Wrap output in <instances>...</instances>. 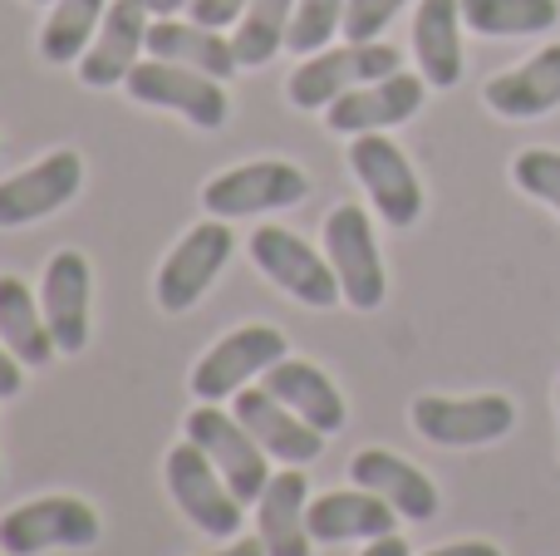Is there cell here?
<instances>
[{"label": "cell", "instance_id": "27", "mask_svg": "<svg viewBox=\"0 0 560 556\" xmlns=\"http://www.w3.org/2000/svg\"><path fill=\"white\" fill-rule=\"evenodd\" d=\"M463 25L487 39L546 35L560 25V0H463Z\"/></svg>", "mask_w": 560, "mask_h": 556}, {"label": "cell", "instance_id": "24", "mask_svg": "<svg viewBox=\"0 0 560 556\" xmlns=\"http://www.w3.org/2000/svg\"><path fill=\"white\" fill-rule=\"evenodd\" d=\"M413 55L428 89H453L463 79V0H418Z\"/></svg>", "mask_w": 560, "mask_h": 556}, {"label": "cell", "instance_id": "6", "mask_svg": "<svg viewBox=\"0 0 560 556\" xmlns=\"http://www.w3.org/2000/svg\"><path fill=\"white\" fill-rule=\"evenodd\" d=\"M285 355H290V340L276 325H236L192 364L187 390L197 394V404H226L252 380H266V370L280 364Z\"/></svg>", "mask_w": 560, "mask_h": 556}, {"label": "cell", "instance_id": "31", "mask_svg": "<svg viewBox=\"0 0 560 556\" xmlns=\"http://www.w3.org/2000/svg\"><path fill=\"white\" fill-rule=\"evenodd\" d=\"M408 0H349L345 5V39H378L398 20Z\"/></svg>", "mask_w": 560, "mask_h": 556}, {"label": "cell", "instance_id": "21", "mask_svg": "<svg viewBox=\"0 0 560 556\" xmlns=\"http://www.w3.org/2000/svg\"><path fill=\"white\" fill-rule=\"evenodd\" d=\"M482 104L497 118H541L560 108V39L546 49H536L532 59H522L516 69L487 79Z\"/></svg>", "mask_w": 560, "mask_h": 556}, {"label": "cell", "instance_id": "11", "mask_svg": "<svg viewBox=\"0 0 560 556\" xmlns=\"http://www.w3.org/2000/svg\"><path fill=\"white\" fill-rule=\"evenodd\" d=\"M349 173L359 177L384 227H413L423 217V183H418L408 153L388 134L349 138Z\"/></svg>", "mask_w": 560, "mask_h": 556}, {"label": "cell", "instance_id": "39", "mask_svg": "<svg viewBox=\"0 0 560 556\" xmlns=\"http://www.w3.org/2000/svg\"><path fill=\"white\" fill-rule=\"evenodd\" d=\"M35 5H55V0H35Z\"/></svg>", "mask_w": 560, "mask_h": 556}, {"label": "cell", "instance_id": "4", "mask_svg": "<svg viewBox=\"0 0 560 556\" xmlns=\"http://www.w3.org/2000/svg\"><path fill=\"white\" fill-rule=\"evenodd\" d=\"M305 197H310L305 167L285 163V158H256V163H236V167H226V173L207 177V187H202L207 217H222V222L285 212V207H300Z\"/></svg>", "mask_w": 560, "mask_h": 556}, {"label": "cell", "instance_id": "5", "mask_svg": "<svg viewBox=\"0 0 560 556\" xmlns=\"http://www.w3.org/2000/svg\"><path fill=\"white\" fill-rule=\"evenodd\" d=\"M128 99L143 108H167V114L187 118L192 128H222L232 118V99H226V84L202 69H187V65H173V59H153L143 55L133 65V74L124 79Z\"/></svg>", "mask_w": 560, "mask_h": 556}, {"label": "cell", "instance_id": "20", "mask_svg": "<svg viewBox=\"0 0 560 556\" xmlns=\"http://www.w3.org/2000/svg\"><path fill=\"white\" fill-rule=\"evenodd\" d=\"M394 522H398V512L369 488H335V493L310 498V537L325 542V547L388 537Z\"/></svg>", "mask_w": 560, "mask_h": 556}, {"label": "cell", "instance_id": "13", "mask_svg": "<svg viewBox=\"0 0 560 556\" xmlns=\"http://www.w3.org/2000/svg\"><path fill=\"white\" fill-rule=\"evenodd\" d=\"M84 187V158L74 148H55L39 163L20 167V173L0 177V227L15 232V227L45 222L59 207H69Z\"/></svg>", "mask_w": 560, "mask_h": 556}, {"label": "cell", "instance_id": "2", "mask_svg": "<svg viewBox=\"0 0 560 556\" xmlns=\"http://www.w3.org/2000/svg\"><path fill=\"white\" fill-rule=\"evenodd\" d=\"M163 478H167V493H173L177 512L192 522L202 537H217V542H232L242 537V522H246V502L232 493V483L217 473V463L197 449L192 439L183 433V443L167 449V463H163Z\"/></svg>", "mask_w": 560, "mask_h": 556}, {"label": "cell", "instance_id": "36", "mask_svg": "<svg viewBox=\"0 0 560 556\" xmlns=\"http://www.w3.org/2000/svg\"><path fill=\"white\" fill-rule=\"evenodd\" d=\"M359 556H413V552H408L404 537H394V532H388V537H374V542H369V547L359 552Z\"/></svg>", "mask_w": 560, "mask_h": 556}, {"label": "cell", "instance_id": "28", "mask_svg": "<svg viewBox=\"0 0 560 556\" xmlns=\"http://www.w3.org/2000/svg\"><path fill=\"white\" fill-rule=\"evenodd\" d=\"M290 20H295V0H252L242 20L232 25V49L242 69H261L285 49Z\"/></svg>", "mask_w": 560, "mask_h": 556}, {"label": "cell", "instance_id": "23", "mask_svg": "<svg viewBox=\"0 0 560 556\" xmlns=\"http://www.w3.org/2000/svg\"><path fill=\"white\" fill-rule=\"evenodd\" d=\"M266 390L276 394L285 409H295L300 419L310 424V429H319L329 439V433L345 429V394H339V384L329 380L319 364L310 360H295V355H285L280 364L266 370Z\"/></svg>", "mask_w": 560, "mask_h": 556}, {"label": "cell", "instance_id": "35", "mask_svg": "<svg viewBox=\"0 0 560 556\" xmlns=\"http://www.w3.org/2000/svg\"><path fill=\"white\" fill-rule=\"evenodd\" d=\"M207 556H266V542L261 537H232L226 547L207 552Z\"/></svg>", "mask_w": 560, "mask_h": 556}, {"label": "cell", "instance_id": "33", "mask_svg": "<svg viewBox=\"0 0 560 556\" xmlns=\"http://www.w3.org/2000/svg\"><path fill=\"white\" fill-rule=\"evenodd\" d=\"M20 390H25V364L5 350V340H0V399H15Z\"/></svg>", "mask_w": 560, "mask_h": 556}, {"label": "cell", "instance_id": "8", "mask_svg": "<svg viewBox=\"0 0 560 556\" xmlns=\"http://www.w3.org/2000/svg\"><path fill=\"white\" fill-rule=\"evenodd\" d=\"M325 256L339 276L345 305L354 311H378L388 296V271H384V252L374 236V217L359 202H339L325 217Z\"/></svg>", "mask_w": 560, "mask_h": 556}, {"label": "cell", "instance_id": "30", "mask_svg": "<svg viewBox=\"0 0 560 556\" xmlns=\"http://www.w3.org/2000/svg\"><path fill=\"white\" fill-rule=\"evenodd\" d=\"M512 183L522 187L526 197H536V202H546L551 212H560V153L556 148H526V153H516Z\"/></svg>", "mask_w": 560, "mask_h": 556}, {"label": "cell", "instance_id": "19", "mask_svg": "<svg viewBox=\"0 0 560 556\" xmlns=\"http://www.w3.org/2000/svg\"><path fill=\"white\" fill-rule=\"evenodd\" d=\"M256 537L266 542V556H315L305 468L271 473L266 493L256 498Z\"/></svg>", "mask_w": 560, "mask_h": 556}, {"label": "cell", "instance_id": "29", "mask_svg": "<svg viewBox=\"0 0 560 556\" xmlns=\"http://www.w3.org/2000/svg\"><path fill=\"white\" fill-rule=\"evenodd\" d=\"M345 5L349 0H295V20H290V55H315V49L335 45V35L345 30Z\"/></svg>", "mask_w": 560, "mask_h": 556}, {"label": "cell", "instance_id": "7", "mask_svg": "<svg viewBox=\"0 0 560 556\" xmlns=\"http://www.w3.org/2000/svg\"><path fill=\"white\" fill-rule=\"evenodd\" d=\"M246 252H252L256 271H261L271 286H280L290 301L310 305V311H329V305L345 301L329 256L315 252V246H310L305 236H295L290 227H271V222L256 227Z\"/></svg>", "mask_w": 560, "mask_h": 556}, {"label": "cell", "instance_id": "9", "mask_svg": "<svg viewBox=\"0 0 560 556\" xmlns=\"http://www.w3.org/2000/svg\"><path fill=\"white\" fill-rule=\"evenodd\" d=\"M232 252H236L232 222L207 217V222L187 227V236H177V246L163 256V266H158V281H153L158 305H163L167 315H187L212 291V281L222 276V266L232 262Z\"/></svg>", "mask_w": 560, "mask_h": 556}, {"label": "cell", "instance_id": "3", "mask_svg": "<svg viewBox=\"0 0 560 556\" xmlns=\"http://www.w3.org/2000/svg\"><path fill=\"white\" fill-rule=\"evenodd\" d=\"M104 537V518L94 502L74 493H49V498L20 502L0 518V552L5 556H45V552H84Z\"/></svg>", "mask_w": 560, "mask_h": 556}, {"label": "cell", "instance_id": "16", "mask_svg": "<svg viewBox=\"0 0 560 556\" xmlns=\"http://www.w3.org/2000/svg\"><path fill=\"white\" fill-rule=\"evenodd\" d=\"M148 15H153L148 0H108L104 25L79 59V79L89 89H114L133 74V65L148 55V25H153Z\"/></svg>", "mask_w": 560, "mask_h": 556}, {"label": "cell", "instance_id": "22", "mask_svg": "<svg viewBox=\"0 0 560 556\" xmlns=\"http://www.w3.org/2000/svg\"><path fill=\"white\" fill-rule=\"evenodd\" d=\"M148 55L153 59H173V65H187V69H202L212 79H232L242 69L232 49V35L226 30H212V25H197L192 15L177 20V15H158L148 25Z\"/></svg>", "mask_w": 560, "mask_h": 556}, {"label": "cell", "instance_id": "14", "mask_svg": "<svg viewBox=\"0 0 560 556\" xmlns=\"http://www.w3.org/2000/svg\"><path fill=\"white\" fill-rule=\"evenodd\" d=\"M428 99V79L394 69V74L374 79V84H359L349 94H339L325 108V128L339 138H359V134H388V128L408 124V118L423 108Z\"/></svg>", "mask_w": 560, "mask_h": 556}, {"label": "cell", "instance_id": "12", "mask_svg": "<svg viewBox=\"0 0 560 556\" xmlns=\"http://www.w3.org/2000/svg\"><path fill=\"white\" fill-rule=\"evenodd\" d=\"M187 439L217 463V473L232 483V493L242 502H256L266 493V483H271V463L266 459H271V453L256 443V433L246 429L232 409H222V404H197V409L187 414Z\"/></svg>", "mask_w": 560, "mask_h": 556}, {"label": "cell", "instance_id": "34", "mask_svg": "<svg viewBox=\"0 0 560 556\" xmlns=\"http://www.w3.org/2000/svg\"><path fill=\"white\" fill-rule=\"evenodd\" d=\"M423 556H506L497 542H447V547H433V552H423Z\"/></svg>", "mask_w": 560, "mask_h": 556}, {"label": "cell", "instance_id": "26", "mask_svg": "<svg viewBox=\"0 0 560 556\" xmlns=\"http://www.w3.org/2000/svg\"><path fill=\"white\" fill-rule=\"evenodd\" d=\"M108 15V0H55L39 25V59L45 65H79L94 45L98 25Z\"/></svg>", "mask_w": 560, "mask_h": 556}, {"label": "cell", "instance_id": "38", "mask_svg": "<svg viewBox=\"0 0 560 556\" xmlns=\"http://www.w3.org/2000/svg\"><path fill=\"white\" fill-rule=\"evenodd\" d=\"M556 409H560V384H556Z\"/></svg>", "mask_w": 560, "mask_h": 556}, {"label": "cell", "instance_id": "17", "mask_svg": "<svg viewBox=\"0 0 560 556\" xmlns=\"http://www.w3.org/2000/svg\"><path fill=\"white\" fill-rule=\"evenodd\" d=\"M232 414L256 433V443L271 453V463H285V468H310V463L325 453V433L310 429L295 409H285V404H280L266 384H246V390L232 399Z\"/></svg>", "mask_w": 560, "mask_h": 556}, {"label": "cell", "instance_id": "1", "mask_svg": "<svg viewBox=\"0 0 560 556\" xmlns=\"http://www.w3.org/2000/svg\"><path fill=\"white\" fill-rule=\"evenodd\" d=\"M404 69V55L388 39H345V45H325L315 55H305L285 79V99L295 108H329L339 94L359 84Z\"/></svg>", "mask_w": 560, "mask_h": 556}, {"label": "cell", "instance_id": "25", "mask_svg": "<svg viewBox=\"0 0 560 556\" xmlns=\"http://www.w3.org/2000/svg\"><path fill=\"white\" fill-rule=\"evenodd\" d=\"M0 340L25 370H45L59 355L45 305H39V296H30V286L20 276H0Z\"/></svg>", "mask_w": 560, "mask_h": 556}, {"label": "cell", "instance_id": "32", "mask_svg": "<svg viewBox=\"0 0 560 556\" xmlns=\"http://www.w3.org/2000/svg\"><path fill=\"white\" fill-rule=\"evenodd\" d=\"M252 5V0H192L187 5V15L197 20V25H212V30H232L236 20H242V10Z\"/></svg>", "mask_w": 560, "mask_h": 556}, {"label": "cell", "instance_id": "15", "mask_svg": "<svg viewBox=\"0 0 560 556\" xmlns=\"http://www.w3.org/2000/svg\"><path fill=\"white\" fill-rule=\"evenodd\" d=\"M89 301H94L89 256L74 252V246L55 252L45 262V276H39V305H45V321L59 355H79L89 345Z\"/></svg>", "mask_w": 560, "mask_h": 556}, {"label": "cell", "instance_id": "10", "mask_svg": "<svg viewBox=\"0 0 560 556\" xmlns=\"http://www.w3.org/2000/svg\"><path fill=\"white\" fill-rule=\"evenodd\" d=\"M413 429L438 449H487L516 429V404L506 394H418L408 409Z\"/></svg>", "mask_w": 560, "mask_h": 556}, {"label": "cell", "instance_id": "37", "mask_svg": "<svg viewBox=\"0 0 560 556\" xmlns=\"http://www.w3.org/2000/svg\"><path fill=\"white\" fill-rule=\"evenodd\" d=\"M153 5V15H177V10H187L192 0H148Z\"/></svg>", "mask_w": 560, "mask_h": 556}, {"label": "cell", "instance_id": "18", "mask_svg": "<svg viewBox=\"0 0 560 556\" xmlns=\"http://www.w3.org/2000/svg\"><path fill=\"white\" fill-rule=\"evenodd\" d=\"M349 478L354 488H369L388 502L404 522H433L438 518V488L418 463H408L404 453L388 449H359L349 463Z\"/></svg>", "mask_w": 560, "mask_h": 556}]
</instances>
